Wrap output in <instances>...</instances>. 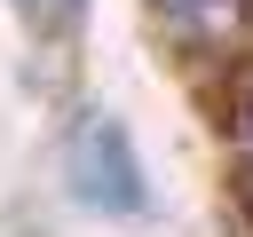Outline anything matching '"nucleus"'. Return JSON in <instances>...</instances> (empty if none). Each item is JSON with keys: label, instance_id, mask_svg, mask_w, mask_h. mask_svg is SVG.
<instances>
[{"label": "nucleus", "instance_id": "nucleus-3", "mask_svg": "<svg viewBox=\"0 0 253 237\" xmlns=\"http://www.w3.org/2000/svg\"><path fill=\"white\" fill-rule=\"evenodd\" d=\"M24 8H71V0H24Z\"/></svg>", "mask_w": 253, "mask_h": 237}, {"label": "nucleus", "instance_id": "nucleus-1", "mask_svg": "<svg viewBox=\"0 0 253 237\" xmlns=\"http://www.w3.org/2000/svg\"><path fill=\"white\" fill-rule=\"evenodd\" d=\"M71 190H79L87 205H111V213L142 205V174H134V150H126V134H119L111 118H95V126L71 142Z\"/></svg>", "mask_w": 253, "mask_h": 237}, {"label": "nucleus", "instance_id": "nucleus-2", "mask_svg": "<svg viewBox=\"0 0 253 237\" xmlns=\"http://www.w3.org/2000/svg\"><path fill=\"white\" fill-rule=\"evenodd\" d=\"M245 150H253V103H245Z\"/></svg>", "mask_w": 253, "mask_h": 237}]
</instances>
